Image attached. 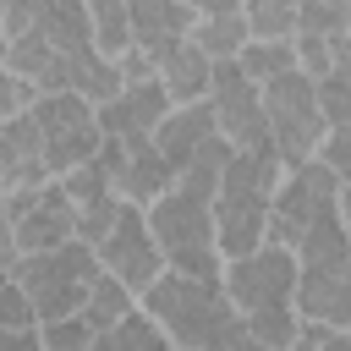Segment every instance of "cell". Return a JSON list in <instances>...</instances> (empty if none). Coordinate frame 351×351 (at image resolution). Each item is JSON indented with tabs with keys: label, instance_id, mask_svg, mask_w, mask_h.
I'll use <instances>...</instances> for the list:
<instances>
[{
	"label": "cell",
	"instance_id": "6da1fadb",
	"mask_svg": "<svg viewBox=\"0 0 351 351\" xmlns=\"http://www.w3.org/2000/svg\"><path fill=\"white\" fill-rule=\"evenodd\" d=\"M219 291L247 318V335L258 340V351H291V335H296V313H291L296 258L285 247H258L247 258H230L219 269Z\"/></svg>",
	"mask_w": 351,
	"mask_h": 351
},
{
	"label": "cell",
	"instance_id": "7a4b0ae2",
	"mask_svg": "<svg viewBox=\"0 0 351 351\" xmlns=\"http://www.w3.org/2000/svg\"><path fill=\"white\" fill-rule=\"evenodd\" d=\"M280 159L274 148L269 154H230L225 170H219V186H214V252L219 263L230 258H247L263 247V219H269V192L280 181Z\"/></svg>",
	"mask_w": 351,
	"mask_h": 351
},
{
	"label": "cell",
	"instance_id": "3957f363",
	"mask_svg": "<svg viewBox=\"0 0 351 351\" xmlns=\"http://www.w3.org/2000/svg\"><path fill=\"white\" fill-rule=\"evenodd\" d=\"M214 197L203 192H186V186H170L154 208H143L148 219V236L165 258V269L176 274H192V280H219V252H214V214H208Z\"/></svg>",
	"mask_w": 351,
	"mask_h": 351
},
{
	"label": "cell",
	"instance_id": "277c9868",
	"mask_svg": "<svg viewBox=\"0 0 351 351\" xmlns=\"http://www.w3.org/2000/svg\"><path fill=\"white\" fill-rule=\"evenodd\" d=\"M93 274H99V258L82 241H66V247H49V252H16L11 258V280H16V291L33 307V329L49 324V318H71L82 307Z\"/></svg>",
	"mask_w": 351,
	"mask_h": 351
},
{
	"label": "cell",
	"instance_id": "5b68a950",
	"mask_svg": "<svg viewBox=\"0 0 351 351\" xmlns=\"http://www.w3.org/2000/svg\"><path fill=\"white\" fill-rule=\"evenodd\" d=\"M346 214V181L335 170H324L318 159L285 170L269 192V219H263V247H296L318 219Z\"/></svg>",
	"mask_w": 351,
	"mask_h": 351
},
{
	"label": "cell",
	"instance_id": "8992f818",
	"mask_svg": "<svg viewBox=\"0 0 351 351\" xmlns=\"http://www.w3.org/2000/svg\"><path fill=\"white\" fill-rule=\"evenodd\" d=\"M137 307L159 324V335L170 340V351H203V340L214 335V324H219V313H225L230 302H225L219 280H192V274L165 269V274L137 296Z\"/></svg>",
	"mask_w": 351,
	"mask_h": 351
},
{
	"label": "cell",
	"instance_id": "52a82bcc",
	"mask_svg": "<svg viewBox=\"0 0 351 351\" xmlns=\"http://www.w3.org/2000/svg\"><path fill=\"white\" fill-rule=\"evenodd\" d=\"M258 110H263V132L274 143V159L280 170H296L313 159L318 137L329 132L318 121V104H313V82L302 71H285V77H269L258 82Z\"/></svg>",
	"mask_w": 351,
	"mask_h": 351
},
{
	"label": "cell",
	"instance_id": "ba28073f",
	"mask_svg": "<svg viewBox=\"0 0 351 351\" xmlns=\"http://www.w3.org/2000/svg\"><path fill=\"white\" fill-rule=\"evenodd\" d=\"M33 132H38V159L49 176H66L77 165L93 159L99 148V126H93V104L77 93H38L27 110Z\"/></svg>",
	"mask_w": 351,
	"mask_h": 351
},
{
	"label": "cell",
	"instance_id": "9c48e42d",
	"mask_svg": "<svg viewBox=\"0 0 351 351\" xmlns=\"http://www.w3.org/2000/svg\"><path fill=\"white\" fill-rule=\"evenodd\" d=\"M208 115H214V132L230 143V154H269V132H263V110H258V82H247L236 71V60H214V77H208Z\"/></svg>",
	"mask_w": 351,
	"mask_h": 351
},
{
	"label": "cell",
	"instance_id": "30bf717a",
	"mask_svg": "<svg viewBox=\"0 0 351 351\" xmlns=\"http://www.w3.org/2000/svg\"><path fill=\"white\" fill-rule=\"evenodd\" d=\"M93 258H99V269H104L110 280H121L132 296H143V291L165 274V258H159V247H154V236H148V219H143V208H132V203L115 208V225H110V236L93 247Z\"/></svg>",
	"mask_w": 351,
	"mask_h": 351
},
{
	"label": "cell",
	"instance_id": "8fae6325",
	"mask_svg": "<svg viewBox=\"0 0 351 351\" xmlns=\"http://www.w3.org/2000/svg\"><path fill=\"white\" fill-rule=\"evenodd\" d=\"M165 115H170V99H165V88L154 77L148 82H126L115 99L93 104V126L104 137H121V143H148Z\"/></svg>",
	"mask_w": 351,
	"mask_h": 351
},
{
	"label": "cell",
	"instance_id": "7c38bea8",
	"mask_svg": "<svg viewBox=\"0 0 351 351\" xmlns=\"http://www.w3.org/2000/svg\"><path fill=\"white\" fill-rule=\"evenodd\" d=\"M66 241H77V214H71L60 181H44L27 197V208L11 219V247L16 252H49V247H66Z\"/></svg>",
	"mask_w": 351,
	"mask_h": 351
},
{
	"label": "cell",
	"instance_id": "4fadbf2b",
	"mask_svg": "<svg viewBox=\"0 0 351 351\" xmlns=\"http://www.w3.org/2000/svg\"><path fill=\"white\" fill-rule=\"evenodd\" d=\"M126 22H132V49H143L148 60H159L176 38L192 33L197 11H186L181 0H126Z\"/></svg>",
	"mask_w": 351,
	"mask_h": 351
},
{
	"label": "cell",
	"instance_id": "5bb4252c",
	"mask_svg": "<svg viewBox=\"0 0 351 351\" xmlns=\"http://www.w3.org/2000/svg\"><path fill=\"white\" fill-rule=\"evenodd\" d=\"M208 77H214V60L192 44V38H176L159 60H154V82L165 88L170 104H197L208 93Z\"/></svg>",
	"mask_w": 351,
	"mask_h": 351
},
{
	"label": "cell",
	"instance_id": "9a60e30c",
	"mask_svg": "<svg viewBox=\"0 0 351 351\" xmlns=\"http://www.w3.org/2000/svg\"><path fill=\"white\" fill-rule=\"evenodd\" d=\"M214 137V115H208V99H197V104H170V115L154 126V148H159V159L170 165V170H181L203 143Z\"/></svg>",
	"mask_w": 351,
	"mask_h": 351
},
{
	"label": "cell",
	"instance_id": "2e32d148",
	"mask_svg": "<svg viewBox=\"0 0 351 351\" xmlns=\"http://www.w3.org/2000/svg\"><path fill=\"white\" fill-rule=\"evenodd\" d=\"M0 181H5V186H16V192L55 181V176L44 170V159H38V132H33L27 110H22V115H11V121H0Z\"/></svg>",
	"mask_w": 351,
	"mask_h": 351
},
{
	"label": "cell",
	"instance_id": "e0dca14e",
	"mask_svg": "<svg viewBox=\"0 0 351 351\" xmlns=\"http://www.w3.org/2000/svg\"><path fill=\"white\" fill-rule=\"evenodd\" d=\"M170 186H176V170L159 159V148L154 143H126V170L115 181V197L132 203V208H154Z\"/></svg>",
	"mask_w": 351,
	"mask_h": 351
},
{
	"label": "cell",
	"instance_id": "ac0fdd59",
	"mask_svg": "<svg viewBox=\"0 0 351 351\" xmlns=\"http://www.w3.org/2000/svg\"><path fill=\"white\" fill-rule=\"evenodd\" d=\"M132 307H137V296H132L121 280H110V274L99 269V274H93V285H88V296H82V307H77V318H82L93 335H104V329H110V324H121Z\"/></svg>",
	"mask_w": 351,
	"mask_h": 351
},
{
	"label": "cell",
	"instance_id": "d6986e66",
	"mask_svg": "<svg viewBox=\"0 0 351 351\" xmlns=\"http://www.w3.org/2000/svg\"><path fill=\"white\" fill-rule=\"evenodd\" d=\"M291 49H296V71H302L307 82L329 77L335 66H351V33H329V38H318V33H291Z\"/></svg>",
	"mask_w": 351,
	"mask_h": 351
},
{
	"label": "cell",
	"instance_id": "ffe728a7",
	"mask_svg": "<svg viewBox=\"0 0 351 351\" xmlns=\"http://www.w3.org/2000/svg\"><path fill=\"white\" fill-rule=\"evenodd\" d=\"M82 351H170V340L159 335V324H154L143 307H132L121 324H110L104 335H93Z\"/></svg>",
	"mask_w": 351,
	"mask_h": 351
},
{
	"label": "cell",
	"instance_id": "44dd1931",
	"mask_svg": "<svg viewBox=\"0 0 351 351\" xmlns=\"http://www.w3.org/2000/svg\"><path fill=\"white\" fill-rule=\"evenodd\" d=\"M236 71H241L247 82L285 77V71H296V49H291V38H247V44L236 49Z\"/></svg>",
	"mask_w": 351,
	"mask_h": 351
},
{
	"label": "cell",
	"instance_id": "7402d4cb",
	"mask_svg": "<svg viewBox=\"0 0 351 351\" xmlns=\"http://www.w3.org/2000/svg\"><path fill=\"white\" fill-rule=\"evenodd\" d=\"M88 33H93V49L104 60L126 55L132 49V22H126V0H88Z\"/></svg>",
	"mask_w": 351,
	"mask_h": 351
},
{
	"label": "cell",
	"instance_id": "603a6c76",
	"mask_svg": "<svg viewBox=\"0 0 351 351\" xmlns=\"http://www.w3.org/2000/svg\"><path fill=\"white\" fill-rule=\"evenodd\" d=\"M186 38H192L208 60H236V49L247 44V22H241V11H225V16H197Z\"/></svg>",
	"mask_w": 351,
	"mask_h": 351
},
{
	"label": "cell",
	"instance_id": "cb8c5ba5",
	"mask_svg": "<svg viewBox=\"0 0 351 351\" xmlns=\"http://www.w3.org/2000/svg\"><path fill=\"white\" fill-rule=\"evenodd\" d=\"M313 104H318V121L329 132L351 126V66H335L329 77H318L313 82Z\"/></svg>",
	"mask_w": 351,
	"mask_h": 351
},
{
	"label": "cell",
	"instance_id": "d4e9b609",
	"mask_svg": "<svg viewBox=\"0 0 351 351\" xmlns=\"http://www.w3.org/2000/svg\"><path fill=\"white\" fill-rule=\"evenodd\" d=\"M236 11H241V22H247V38H291V33H296L291 0H241Z\"/></svg>",
	"mask_w": 351,
	"mask_h": 351
},
{
	"label": "cell",
	"instance_id": "484cf974",
	"mask_svg": "<svg viewBox=\"0 0 351 351\" xmlns=\"http://www.w3.org/2000/svg\"><path fill=\"white\" fill-rule=\"evenodd\" d=\"M296 11V33H351V0H291Z\"/></svg>",
	"mask_w": 351,
	"mask_h": 351
},
{
	"label": "cell",
	"instance_id": "4316f807",
	"mask_svg": "<svg viewBox=\"0 0 351 351\" xmlns=\"http://www.w3.org/2000/svg\"><path fill=\"white\" fill-rule=\"evenodd\" d=\"M11 258L16 252H0V329H33V307L11 280Z\"/></svg>",
	"mask_w": 351,
	"mask_h": 351
},
{
	"label": "cell",
	"instance_id": "83f0119b",
	"mask_svg": "<svg viewBox=\"0 0 351 351\" xmlns=\"http://www.w3.org/2000/svg\"><path fill=\"white\" fill-rule=\"evenodd\" d=\"M93 340V329L71 313V318H49V324H38V351H82Z\"/></svg>",
	"mask_w": 351,
	"mask_h": 351
},
{
	"label": "cell",
	"instance_id": "f1b7e54d",
	"mask_svg": "<svg viewBox=\"0 0 351 351\" xmlns=\"http://www.w3.org/2000/svg\"><path fill=\"white\" fill-rule=\"evenodd\" d=\"M49 11V0H5V16H0V33L5 38H16V33H27L38 16Z\"/></svg>",
	"mask_w": 351,
	"mask_h": 351
},
{
	"label": "cell",
	"instance_id": "f546056e",
	"mask_svg": "<svg viewBox=\"0 0 351 351\" xmlns=\"http://www.w3.org/2000/svg\"><path fill=\"white\" fill-rule=\"evenodd\" d=\"M313 159L346 181V170H351V154H346V126H340V132H324V137H318V148H313Z\"/></svg>",
	"mask_w": 351,
	"mask_h": 351
},
{
	"label": "cell",
	"instance_id": "4dcf8cb0",
	"mask_svg": "<svg viewBox=\"0 0 351 351\" xmlns=\"http://www.w3.org/2000/svg\"><path fill=\"white\" fill-rule=\"evenodd\" d=\"M115 77H121V88H126V82H148V77H154V60H148L143 49H126V55H115Z\"/></svg>",
	"mask_w": 351,
	"mask_h": 351
},
{
	"label": "cell",
	"instance_id": "1f68e13d",
	"mask_svg": "<svg viewBox=\"0 0 351 351\" xmlns=\"http://www.w3.org/2000/svg\"><path fill=\"white\" fill-rule=\"evenodd\" d=\"M186 11H197V16H225V11H236V0H181Z\"/></svg>",
	"mask_w": 351,
	"mask_h": 351
},
{
	"label": "cell",
	"instance_id": "d6a6232c",
	"mask_svg": "<svg viewBox=\"0 0 351 351\" xmlns=\"http://www.w3.org/2000/svg\"><path fill=\"white\" fill-rule=\"evenodd\" d=\"M318 351H351V329H329V340Z\"/></svg>",
	"mask_w": 351,
	"mask_h": 351
},
{
	"label": "cell",
	"instance_id": "836d02e7",
	"mask_svg": "<svg viewBox=\"0 0 351 351\" xmlns=\"http://www.w3.org/2000/svg\"><path fill=\"white\" fill-rule=\"evenodd\" d=\"M0 252H16V247H11V219H5V214H0Z\"/></svg>",
	"mask_w": 351,
	"mask_h": 351
},
{
	"label": "cell",
	"instance_id": "e575fe53",
	"mask_svg": "<svg viewBox=\"0 0 351 351\" xmlns=\"http://www.w3.org/2000/svg\"><path fill=\"white\" fill-rule=\"evenodd\" d=\"M0 60H5V33H0Z\"/></svg>",
	"mask_w": 351,
	"mask_h": 351
},
{
	"label": "cell",
	"instance_id": "d590c367",
	"mask_svg": "<svg viewBox=\"0 0 351 351\" xmlns=\"http://www.w3.org/2000/svg\"><path fill=\"white\" fill-rule=\"evenodd\" d=\"M0 16H5V0H0Z\"/></svg>",
	"mask_w": 351,
	"mask_h": 351
},
{
	"label": "cell",
	"instance_id": "8d00e7d4",
	"mask_svg": "<svg viewBox=\"0 0 351 351\" xmlns=\"http://www.w3.org/2000/svg\"><path fill=\"white\" fill-rule=\"evenodd\" d=\"M236 5H241V0H236Z\"/></svg>",
	"mask_w": 351,
	"mask_h": 351
}]
</instances>
